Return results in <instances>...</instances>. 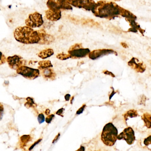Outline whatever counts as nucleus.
Wrapping results in <instances>:
<instances>
[{
  "label": "nucleus",
  "instance_id": "f257e3e1",
  "mask_svg": "<svg viewBox=\"0 0 151 151\" xmlns=\"http://www.w3.org/2000/svg\"><path fill=\"white\" fill-rule=\"evenodd\" d=\"M122 9L114 2L100 0L96 3L91 12L97 17L111 20L121 16Z\"/></svg>",
  "mask_w": 151,
  "mask_h": 151
},
{
  "label": "nucleus",
  "instance_id": "f03ea898",
  "mask_svg": "<svg viewBox=\"0 0 151 151\" xmlns=\"http://www.w3.org/2000/svg\"><path fill=\"white\" fill-rule=\"evenodd\" d=\"M15 40L21 43L33 44L39 43L40 37L38 31L28 27H19L13 33Z\"/></svg>",
  "mask_w": 151,
  "mask_h": 151
},
{
  "label": "nucleus",
  "instance_id": "7ed1b4c3",
  "mask_svg": "<svg viewBox=\"0 0 151 151\" xmlns=\"http://www.w3.org/2000/svg\"><path fill=\"white\" fill-rule=\"evenodd\" d=\"M118 131L111 122L107 123L104 127L101 134V140L106 146H112L117 140Z\"/></svg>",
  "mask_w": 151,
  "mask_h": 151
},
{
  "label": "nucleus",
  "instance_id": "20e7f679",
  "mask_svg": "<svg viewBox=\"0 0 151 151\" xmlns=\"http://www.w3.org/2000/svg\"><path fill=\"white\" fill-rule=\"evenodd\" d=\"M90 50L88 48H84L81 44L76 43L73 45L68 50V53L71 58L79 59L83 58L88 56Z\"/></svg>",
  "mask_w": 151,
  "mask_h": 151
},
{
  "label": "nucleus",
  "instance_id": "39448f33",
  "mask_svg": "<svg viewBox=\"0 0 151 151\" xmlns=\"http://www.w3.org/2000/svg\"><path fill=\"white\" fill-rule=\"evenodd\" d=\"M44 23L42 15L37 12L29 14L26 19L25 23L26 26L32 28L41 26Z\"/></svg>",
  "mask_w": 151,
  "mask_h": 151
},
{
  "label": "nucleus",
  "instance_id": "423d86ee",
  "mask_svg": "<svg viewBox=\"0 0 151 151\" xmlns=\"http://www.w3.org/2000/svg\"><path fill=\"white\" fill-rule=\"evenodd\" d=\"M17 72L28 80H34L40 75L39 69H33L25 65L19 68L17 70Z\"/></svg>",
  "mask_w": 151,
  "mask_h": 151
},
{
  "label": "nucleus",
  "instance_id": "0eeeda50",
  "mask_svg": "<svg viewBox=\"0 0 151 151\" xmlns=\"http://www.w3.org/2000/svg\"><path fill=\"white\" fill-rule=\"evenodd\" d=\"M72 6L83 9L87 11H91L96 3L93 0H65Z\"/></svg>",
  "mask_w": 151,
  "mask_h": 151
},
{
  "label": "nucleus",
  "instance_id": "6e6552de",
  "mask_svg": "<svg viewBox=\"0 0 151 151\" xmlns=\"http://www.w3.org/2000/svg\"><path fill=\"white\" fill-rule=\"evenodd\" d=\"M117 139L119 140H125L128 144L131 145L135 141V136L134 130L130 127L125 129L118 136Z\"/></svg>",
  "mask_w": 151,
  "mask_h": 151
},
{
  "label": "nucleus",
  "instance_id": "1a4fd4ad",
  "mask_svg": "<svg viewBox=\"0 0 151 151\" xmlns=\"http://www.w3.org/2000/svg\"><path fill=\"white\" fill-rule=\"evenodd\" d=\"M7 62L11 69L16 70L21 66H24L26 64L25 60L17 55L7 58Z\"/></svg>",
  "mask_w": 151,
  "mask_h": 151
},
{
  "label": "nucleus",
  "instance_id": "9d476101",
  "mask_svg": "<svg viewBox=\"0 0 151 151\" xmlns=\"http://www.w3.org/2000/svg\"><path fill=\"white\" fill-rule=\"evenodd\" d=\"M110 54H115L116 55H117V53L112 50L104 49L93 50L89 53L88 57L91 60H94Z\"/></svg>",
  "mask_w": 151,
  "mask_h": 151
},
{
  "label": "nucleus",
  "instance_id": "9b49d317",
  "mask_svg": "<svg viewBox=\"0 0 151 151\" xmlns=\"http://www.w3.org/2000/svg\"><path fill=\"white\" fill-rule=\"evenodd\" d=\"M128 65L136 72L143 73L146 70V65L136 58H133L128 63Z\"/></svg>",
  "mask_w": 151,
  "mask_h": 151
},
{
  "label": "nucleus",
  "instance_id": "f8f14e48",
  "mask_svg": "<svg viewBox=\"0 0 151 151\" xmlns=\"http://www.w3.org/2000/svg\"><path fill=\"white\" fill-rule=\"evenodd\" d=\"M37 31L40 37V41L38 44L48 45L55 40V38L52 35L46 33V31L43 29H41Z\"/></svg>",
  "mask_w": 151,
  "mask_h": 151
},
{
  "label": "nucleus",
  "instance_id": "ddd939ff",
  "mask_svg": "<svg viewBox=\"0 0 151 151\" xmlns=\"http://www.w3.org/2000/svg\"><path fill=\"white\" fill-rule=\"evenodd\" d=\"M45 17L50 21H57L62 17V11L58 10L48 9L45 11Z\"/></svg>",
  "mask_w": 151,
  "mask_h": 151
},
{
  "label": "nucleus",
  "instance_id": "4468645a",
  "mask_svg": "<svg viewBox=\"0 0 151 151\" xmlns=\"http://www.w3.org/2000/svg\"><path fill=\"white\" fill-rule=\"evenodd\" d=\"M40 74L42 77L47 80L53 81L56 77V74L52 68H47L45 69H40Z\"/></svg>",
  "mask_w": 151,
  "mask_h": 151
},
{
  "label": "nucleus",
  "instance_id": "2eb2a0df",
  "mask_svg": "<svg viewBox=\"0 0 151 151\" xmlns=\"http://www.w3.org/2000/svg\"><path fill=\"white\" fill-rule=\"evenodd\" d=\"M127 22H128L129 26L131 27V28L129 29L128 32L136 33L137 32V31H139L140 33H142L143 35H144V33L145 32V30L141 28L140 25L136 22V20H128V21H127Z\"/></svg>",
  "mask_w": 151,
  "mask_h": 151
},
{
  "label": "nucleus",
  "instance_id": "dca6fc26",
  "mask_svg": "<svg viewBox=\"0 0 151 151\" xmlns=\"http://www.w3.org/2000/svg\"><path fill=\"white\" fill-rule=\"evenodd\" d=\"M47 5L50 9L62 10V6L58 0H48Z\"/></svg>",
  "mask_w": 151,
  "mask_h": 151
},
{
  "label": "nucleus",
  "instance_id": "f3484780",
  "mask_svg": "<svg viewBox=\"0 0 151 151\" xmlns=\"http://www.w3.org/2000/svg\"><path fill=\"white\" fill-rule=\"evenodd\" d=\"M121 16L125 18L127 21L131 20H136L137 19V17L135 15H134L131 12L124 8L122 9Z\"/></svg>",
  "mask_w": 151,
  "mask_h": 151
},
{
  "label": "nucleus",
  "instance_id": "a211bd4d",
  "mask_svg": "<svg viewBox=\"0 0 151 151\" xmlns=\"http://www.w3.org/2000/svg\"><path fill=\"white\" fill-rule=\"evenodd\" d=\"M54 54V50L52 49H46L40 52L38 54V56L42 59H45L50 57Z\"/></svg>",
  "mask_w": 151,
  "mask_h": 151
},
{
  "label": "nucleus",
  "instance_id": "6ab92c4d",
  "mask_svg": "<svg viewBox=\"0 0 151 151\" xmlns=\"http://www.w3.org/2000/svg\"><path fill=\"white\" fill-rule=\"evenodd\" d=\"M142 119L144 122L145 126L148 128H151V114L145 113L142 116Z\"/></svg>",
  "mask_w": 151,
  "mask_h": 151
},
{
  "label": "nucleus",
  "instance_id": "aec40b11",
  "mask_svg": "<svg viewBox=\"0 0 151 151\" xmlns=\"http://www.w3.org/2000/svg\"><path fill=\"white\" fill-rule=\"evenodd\" d=\"M39 66L38 69H45L47 68H52L53 65L51 63V62L49 60H45V61H40L38 63Z\"/></svg>",
  "mask_w": 151,
  "mask_h": 151
},
{
  "label": "nucleus",
  "instance_id": "412c9836",
  "mask_svg": "<svg viewBox=\"0 0 151 151\" xmlns=\"http://www.w3.org/2000/svg\"><path fill=\"white\" fill-rule=\"evenodd\" d=\"M138 115L137 111L133 109L127 112L126 113L124 114V117L125 119L127 121L128 119L129 118H134V117H137Z\"/></svg>",
  "mask_w": 151,
  "mask_h": 151
},
{
  "label": "nucleus",
  "instance_id": "4be33fe9",
  "mask_svg": "<svg viewBox=\"0 0 151 151\" xmlns=\"http://www.w3.org/2000/svg\"><path fill=\"white\" fill-rule=\"evenodd\" d=\"M61 4L62 7V10H72L73 8L71 5L66 2L65 0H58Z\"/></svg>",
  "mask_w": 151,
  "mask_h": 151
},
{
  "label": "nucleus",
  "instance_id": "5701e85b",
  "mask_svg": "<svg viewBox=\"0 0 151 151\" xmlns=\"http://www.w3.org/2000/svg\"><path fill=\"white\" fill-rule=\"evenodd\" d=\"M8 105L0 103V121L1 120L4 116L5 112V110L7 108Z\"/></svg>",
  "mask_w": 151,
  "mask_h": 151
},
{
  "label": "nucleus",
  "instance_id": "b1692460",
  "mask_svg": "<svg viewBox=\"0 0 151 151\" xmlns=\"http://www.w3.org/2000/svg\"><path fill=\"white\" fill-rule=\"evenodd\" d=\"M57 58L60 60H65L71 58L69 54H59L57 55Z\"/></svg>",
  "mask_w": 151,
  "mask_h": 151
},
{
  "label": "nucleus",
  "instance_id": "393cba45",
  "mask_svg": "<svg viewBox=\"0 0 151 151\" xmlns=\"http://www.w3.org/2000/svg\"><path fill=\"white\" fill-rule=\"evenodd\" d=\"M27 103L25 105H27L29 107H33V106H36V105L35 104V103L34 102L33 100L30 97L27 98Z\"/></svg>",
  "mask_w": 151,
  "mask_h": 151
},
{
  "label": "nucleus",
  "instance_id": "a878e982",
  "mask_svg": "<svg viewBox=\"0 0 151 151\" xmlns=\"http://www.w3.org/2000/svg\"><path fill=\"white\" fill-rule=\"evenodd\" d=\"M7 58L5 55L0 51V65L5 63L7 62Z\"/></svg>",
  "mask_w": 151,
  "mask_h": 151
},
{
  "label": "nucleus",
  "instance_id": "bb28decb",
  "mask_svg": "<svg viewBox=\"0 0 151 151\" xmlns=\"http://www.w3.org/2000/svg\"><path fill=\"white\" fill-rule=\"evenodd\" d=\"M30 138H31V137L29 135H24L21 137L20 140H21V142L23 143L26 144L27 142H29Z\"/></svg>",
  "mask_w": 151,
  "mask_h": 151
},
{
  "label": "nucleus",
  "instance_id": "cd10ccee",
  "mask_svg": "<svg viewBox=\"0 0 151 151\" xmlns=\"http://www.w3.org/2000/svg\"><path fill=\"white\" fill-rule=\"evenodd\" d=\"M45 117L43 114H40L38 117V120L40 124L43 123L45 121Z\"/></svg>",
  "mask_w": 151,
  "mask_h": 151
},
{
  "label": "nucleus",
  "instance_id": "c85d7f7f",
  "mask_svg": "<svg viewBox=\"0 0 151 151\" xmlns=\"http://www.w3.org/2000/svg\"><path fill=\"white\" fill-rule=\"evenodd\" d=\"M144 144L146 146H149L151 144V135L145 139Z\"/></svg>",
  "mask_w": 151,
  "mask_h": 151
},
{
  "label": "nucleus",
  "instance_id": "c756f323",
  "mask_svg": "<svg viewBox=\"0 0 151 151\" xmlns=\"http://www.w3.org/2000/svg\"><path fill=\"white\" fill-rule=\"evenodd\" d=\"M55 116L54 114H50L48 115L47 117L46 118V122L47 123H50L52 121V120L55 118Z\"/></svg>",
  "mask_w": 151,
  "mask_h": 151
},
{
  "label": "nucleus",
  "instance_id": "7c9ffc66",
  "mask_svg": "<svg viewBox=\"0 0 151 151\" xmlns=\"http://www.w3.org/2000/svg\"><path fill=\"white\" fill-rule=\"evenodd\" d=\"M86 104H83L77 110V111H76V114H81L84 111V109H85V107H86Z\"/></svg>",
  "mask_w": 151,
  "mask_h": 151
},
{
  "label": "nucleus",
  "instance_id": "2f4dec72",
  "mask_svg": "<svg viewBox=\"0 0 151 151\" xmlns=\"http://www.w3.org/2000/svg\"><path fill=\"white\" fill-rule=\"evenodd\" d=\"M65 109L63 108H61L59 109L56 112L57 115H60L61 116H63V114L64 111Z\"/></svg>",
  "mask_w": 151,
  "mask_h": 151
},
{
  "label": "nucleus",
  "instance_id": "473e14b6",
  "mask_svg": "<svg viewBox=\"0 0 151 151\" xmlns=\"http://www.w3.org/2000/svg\"><path fill=\"white\" fill-rule=\"evenodd\" d=\"M41 141H42V139H40V140H38L37 142H35L34 144H33V145H32V146L30 147V148L29 149V150H32L34 148L35 146H36L37 144H38L41 142Z\"/></svg>",
  "mask_w": 151,
  "mask_h": 151
},
{
  "label": "nucleus",
  "instance_id": "72a5a7b5",
  "mask_svg": "<svg viewBox=\"0 0 151 151\" xmlns=\"http://www.w3.org/2000/svg\"><path fill=\"white\" fill-rule=\"evenodd\" d=\"M104 73L105 74H106V75H109L110 76H111L112 77H115V76H114V74L108 71H104Z\"/></svg>",
  "mask_w": 151,
  "mask_h": 151
},
{
  "label": "nucleus",
  "instance_id": "f704fd0d",
  "mask_svg": "<svg viewBox=\"0 0 151 151\" xmlns=\"http://www.w3.org/2000/svg\"><path fill=\"white\" fill-rule=\"evenodd\" d=\"M71 96L70 94H66L65 96V100L66 101H69L70 100V99Z\"/></svg>",
  "mask_w": 151,
  "mask_h": 151
},
{
  "label": "nucleus",
  "instance_id": "c9c22d12",
  "mask_svg": "<svg viewBox=\"0 0 151 151\" xmlns=\"http://www.w3.org/2000/svg\"><path fill=\"white\" fill-rule=\"evenodd\" d=\"M84 150H85V148L83 146H81L76 151H84Z\"/></svg>",
  "mask_w": 151,
  "mask_h": 151
},
{
  "label": "nucleus",
  "instance_id": "e433bc0d",
  "mask_svg": "<svg viewBox=\"0 0 151 151\" xmlns=\"http://www.w3.org/2000/svg\"><path fill=\"white\" fill-rule=\"evenodd\" d=\"M50 111L49 110V109H47L45 111V114H46L47 115H49L50 113Z\"/></svg>",
  "mask_w": 151,
  "mask_h": 151
},
{
  "label": "nucleus",
  "instance_id": "4c0bfd02",
  "mask_svg": "<svg viewBox=\"0 0 151 151\" xmlns=\"http://www.w3.org/2000/svg\"><path fill=\"white\" fill-rule=\"evenodd\" d=\"M59 136H60V134H58V135L55 138V139H54V141H53V143H54V142H56V141H57V140L58 138V137H59Z\"/></svg>",
  "mask_w": 151,
  "mask_h": 151
},
{
  "label": "nucleus",
  "instance_id": "58836bf2",
  "mask_svg": "<svg viewBox=\"0 0 151 151\" xmlns=\"http://www.w3.org/2000/svg\"><path fill=\"white\" fill-rule=\"evenodd\" d=\"M115 92H114V91H113L112 92L111 94V96H110V99H111V98L113 96H114V94H115Z\"/></svg>",
  "mask_w": 151,
  "mask_h": 151
},
{
  "label": "nucleus",
  "instance_id": "ea45409f",
  "mask_svg": "<svg viewBox=\"0 0 151 151\" xmlns=\"http://www.w3.org/2000/svg\"><path fill=\"white\" fill-rule=\"evenodd\" d=\"M114 1H121V0H114Z\"/></svg>",
  "mask_w": 151,
  "mask_h": 151
}]
</instances>
